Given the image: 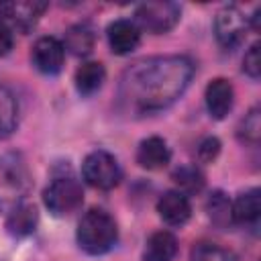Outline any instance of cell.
<instances>
[{
  "mask_svg": "<svg viewBox=\"0 0 261 261\" xmlns=\"http://www.w3.org/2000/svg\"><path fill=\"white\" fill-rule=\"evenodd\" d=\"M194 63L186 55H157L133 63L118 84V106L130 116L171 106L190 86Z\"/></svg>",
  "mask_w": 261,
  "mask_h": 261,
  "instance_id": "obj_1",
  "label": "cell"
},
{
  "mask_svg": "<svg viewBox=\"0 0 261 261\" xmlns=\"http://www.w3.org/2000/svg\"><path fill=\"white\" fill-rule=\"evenodd\" d=\"M75 239L80 249L86 251L88 255H104L118 241L116 220L106 210L92 208L82 216Z\"/></svg>",
  "mask_w": 261,
  "mask_h": 261,
  "instance_id": "obj_2",
  "label": "cell"
},
{
  "mask_svg": "<svg viewBox=\"0 0 261 261\" xmlns=\"http://www.w3.org/2000/svg\"><path fill=\"white\" fill-rule=\"evenodd\" d=\"M31 181L27 167L14 157H0V210L10 212L24 202Z\"/></svg>",
  "mask_w": 261,
  "mask_h": 261,
  "instance_id": "obj_3",
  "label": "cell"
},
{
  "mask_svg": "<svg viewBox=\"0 0 261 261\" xmlns=\"http://www.w3.org/2000/svg\"><path fill=\"white\" fill-rule=\"evenodd\" d=\"M82 175L86 184H90L96 190H112L118 186L122 177V169L118 159L112 153L98 149L86 155L82 163Z\"/></svg>",
  "mask_w": 261,
  "mask_h": 261,
  "instance_id": "obj_4",
  "label": "cell"
},
{
  "mask_svg": "<svg viewBox=\"0 0 261 261\" xmlns=\"http://www.w3.org/2000/svg\"><path fill=\"white\" fill-rule=\"evenodd\" d=\"M43 202L47 210L55 216H67L75 212L82 202H84V190L82 184L73 177H57L53 179L45 192H43Z\"/></svg>",
  "mask_w": 261,
  "mask_h": 261,
  "instance_id": "obj_5",
  "label": "cell"
},
{
  "mask_svg": "<svg viewBox=\"0 0 261 261\" xmlns=\"http://www.w3.org/2000/svg\"><path fill=\"white\" fill-rule=\"evenodd\" d=\"M181 16V8L175 2H143L135 10V24L141 31L161 35L171 31Z\"/></svg>",
  "mask_w": 261,
  "mask_h": 261,
  "instance_id": "obj_6",
  "label": "cell"
},
{
  "mask_svg": "<svg viewBox=\"0 0 261 261\" xmlns=\"http://www.w3.org/2000/svg\"><path fill=\"white\" fill-rule=\"evenodd\" d=\"M249 18L243 16V12L234 6H224L214 16V35L220 47L234 49L247 35Z\"/></svg>",
  "mask_w": 261,
  "mask_h": 261,
  "instance_id": "obj_7",
  "label": "cell"
},
{
  "mask_svg": "<svg viewBox=\"0 0 261 261\" xmlns=\"http://www.w3.org/2000/svg\"><path fill=\"white\" fill-rule=\"evenodd\" d=\"M31 61L37 71H41L45 75H55L63 67L65 47L57 37H41L33 45Z\"/></svg>",
  "mask_w": 261,
  "mask_h": 261,
  "instance_id": "obj_8",
  "label": "cell"
},
{
  "mask_svg": "<svg viewBox=\"0 0 261 261\" xmlns=\"http://www.w3.org/2000/svg\"><path fill=\"white\" fill-rule=\"evenodd\" d=\"M110 51L116 55H128L133 53L141 43V29L135 24V20L128 18H116L106 29Z\"/></svg>",
  "mask_w": 261,
  "mask_h": 261,
  "instance_id": "obj_9",
  "label": "cell"
},
{
  "mask_svg": "<svg viewBox=\"0 0 261 261\" xmlns=\"http://www.w3.org/2000/svg\"><path fill=\"white\" fill-rule=\"evenodd\" d=\"M157 212L161 216V220L169 226H181L190 220L192 216V204L188 200L186 194L177 192V190H169L165 192L159 202H157Z\"/></svg>",
  "mask_w": 261,
  "mask_h": 261,
  "instance_id": "obj_10",
  "label": "cell"
},
{
  "mask_svg": "<svg viewBox=\"0 0 261 261\" xmlns=\"http://www.w3.org/2000/svg\"><path fill=\"white\" fill-rule=\"evenodd\" d=\"M204 98H206V108H208L210 116L216 118V120H222L232 110V104H234L232 84L224 77H214L206 86Z\"/></svg>",
  "mask_w": 261,
  "mask_h": 261,
  "instance_id": "obj_11",
  "label": "cell"
},
{
  "mask_svg": "<svg viewBox=\"0 0 261 261\" xmlns=\"http://www.w3.org/2000/svg\"><path fill=\"white\" fill-rule=\"evenodd\" d=\"M171 159V151L165 143V139L161 137H147L139 143V149H137V163L143 167V169H149V171H157V169H163Z\"/></svg>",
  "mask_w": 261,
  "mask_h": 261,
  "instance_id": "obj_12",
  "label": "cell"
},
{
  "mask_svg": "<svg viewBox=\"0 0 261 261\" xmlns=\"http://www.w3.org/2000/svg\"><path fill=\"white\" fill-rule=\"evenodd\" d=\"M232 222L237 224H255L261 216V192L257 188H251L237 196V200L230 204Z\"/></svg>",
  "mask_w": 261,
  "mask_h": 261,
  "instance_id": "obj_13",
  "label": "cell"
},
{
  "mask_svg": "<svg viewBox=\"0 0 261 261\" xmlns=\"http://www.w3.org/2000/svg\"><path fill=\"white\" fill-rule=\"evenodd\" d=\"M37 224H39V212L33 204H27V202L14 206L6 218V230L18 239L33 234Z\"/></svg>",
  "mask_w": 261,
  "mask_h": 261,
  "instance_id": "obj_14",
  "label": "cell"
},
{
  "mask_svg": "<svg viewBox=\"0 0 261 261\" xmlns=\"http://www.w3.org/2000/svg\"><path fill=\"white\" fill-rule=\"evenodd\" d=\"M177 253V239L169 230L153 232L143 249V261H171Z\"/></svg>",
  "mask_w": 261,
  "mask_h": 261,
  "instance_id": "obj_15",
  "label": "cell"
},
{
  "mask_svg": "<svg viewBox=\"0 0 261 261\" xmlns=\"http://www.w3.org/2000/svg\"><path fill=\"white\" fill-rule=\"evenodd\" d=\"M106 80V69L100 61H86L75 69V90L82 96H92L94 92H98L102 88Z\"/></svg>",
  "mask_w": 261,
  "mask_h": 261,
  "instance_id": "obj_16",
  "label": "cell"
},
{
  "mask_svg": "<svg viewBox=\"0 0 261 261\" xmlns=\"http://www.w3.org/2000/svg\"><path fill=\"white\" fill-rule=\"evenodd\" d=\"M94 41H96L94 31L88 24H73L67 29L61 43H63L65 51H69L77 57H84L94 49Z\"/></svg>",
  "mask_w": 261,
  "mask_h": 261,
  "instance_id": "obj_17",
  "label": "cell"
},
{
  "mask_svg": "<svg viewBox=\"0 0 261 261\" xmlns=\"http://www.w3.org/2000/svg\"><path fill=\"white\" fill-rule=\"evenodd\" d=\"M18 124V102L14 94L0 84V139L12 135Z\"/></svg>",
  "mask_w": 261,
  "mask_h": 261,
  "instance_id": "obj_18",
  "label": "cell"
},
{
  "mask_svg": "<svg viewBox=\"0 0 261 261\" xmlns=\"http://www.w3.org/2000/svg\"><path fill=\"white\" fill-rule=\"evenodd\" d=\"M47 4L45 2H18L10 6V22L20 29V31H29L31 27H35V22L39 20V16L45 12Z\"/></svg>",
  "mask_w": 261,
  "mask_h": 261,
  "instance_id": "obj_19",
  "label": "cell"
},
{
  "mask_svg": "<svg viewBox=\"0 0 261 261\" xmlns=\"http://www.w3.org/2000/svg\"><path fill=\"white\" fill-rule=\"evenodd\" d=\"M173 184L177 186V192L181 194H198L204 188V173L196 167V165H179L173 175H171Z\"/></svg>",
  "mask_w": 261,
  "mask_h": 261,
  "instance_id": "obj_20",
  "label": "cell"
},
{
  "mask_svg": "<svg viewBox=\"0 0 261 261\" xmlns=\"http://www.w3.org/2000/svg\"><path fill=\"white\" fill-rule=\"evenodd\" d=\"M206 210H208L210 220H212L216 226H220V228H224V226H228V224L232 222L230 202H228V198H226L222 192H214V194H210L208 204H206Z\"/></svg>",
  "mask_w": 261,
  "mask_h": 261,
  "instance_id": "obj_21",
  "label": "cell"
},
{
  "mask_svg": "<svg viewBox=\"0 0 261 261\" xmlns=\"http://www.w3.org/2000/svg\"><path fill=\"white\" fill-rule=\"evenodd\" d=\"M237 135L245 143H251V145L259 143V139H261V110H259V106H253L241 118V122L237 126Z\"/></svg>",
  "mask_w": 261,
  "mask_h": 261,
  "instance_id": "obj_22",
  "label": "cell"
},
{
  "mask_svg": "<svg viewBox=\"0 0 261 261\" xmlns=\"http://www.w3.org/2000/svg\"><path fill=\"white\" fill-rule=\"evenodd\" d=\"M190 261H230V255L214 243H200L192 249Z\"/></svg>",
  "mask_w": 261,
  "mask_h": 261,
  "instance_id": "obj_23",
  "label": "cell"
},
{
  "mask_svg": "<svg viewBox=\"0 0 261 261\" xmlns=\"http://www.w3.org/2000/svg\"><path fill=\"white\" fill-rule=\"evenodd\" d=\"M243 71H245L249 77H253V80H257V77H259V73H261L259 43L251 45V47H249V51L245 53V57H243Z\"/></svg>",
  "mask_w": 261,
  "mask_h": 261,
  "instance_id": "obj_24",
  "label": "cell"
},
{
  "mask_svg": "<svg viewBox=\"0 0 261 261\" xmlns=\"http://www.w3.org/2000/svg\"><path fill=\"white\" fill-rule=\"evenodd\" d=\"M220 153V141L216 137H206L198 145V159L202 163H212Z\"/></svg>",
  "mask_w": 261,
  "mask_h": 261,
  "instance_id": "obj_25",
  "label": "cell"
},
{
  "mask_svg": "<svg viewBox=\"0 0 261 261\" xmlns=\"http://www.w3.org/2000/svg\"><path fill=\"white\" fill-rule=\"evenodd\" d=\"M12 49V29L6 22H0V57Z\"/></svg>",
  "mask_w": 261,
  "mask_h": 261,
  "instance_id": "obj_26",
  "label": "cell"
}]
</instances>
